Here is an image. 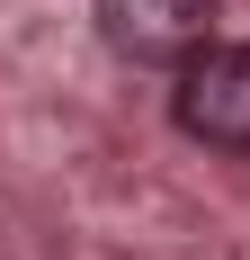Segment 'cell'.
<instances>
[{
  "label": "cell",
  "instance_id": "cell-1",
  "mask_svg": "<svg viewBox=\"0 0 250 260\" xmlns=\"http://www.w3.org/2000/svg\"><path fill=\"white\" fill-rule=\"evenodd\" d=\"M170 117L215 153H250V45H205L197 63H179Z\"/></svg>",
  "mask_w": 250,
  "mask_h": 260
},
{
  "label": "cell",
  "instance_id": "cell-2",
  "mask_svg": "<svg viewBox=\"0 0 250 260\" xmlns=\"http://www.w3.org/2000/svg\"><path fill=\"white\" fill-rule=\"evenodd\" d=\"M99 36L116 63H197L215 45V0H99Z\"/></svg>",
  "mask_w": 250,
  "mask_h": 260
}]
</instances>
